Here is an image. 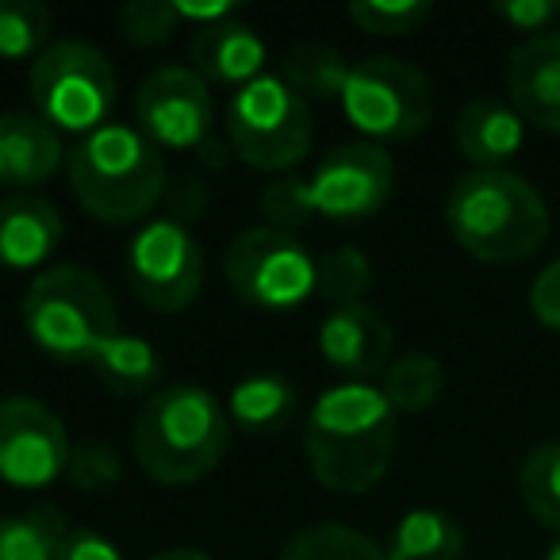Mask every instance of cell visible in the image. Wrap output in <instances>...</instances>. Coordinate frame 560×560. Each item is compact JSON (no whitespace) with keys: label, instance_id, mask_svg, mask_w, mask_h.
Masks as SVG:
<instances>
[{"label":"cell","instance_id":"1","mask_svg":"<svg viewBox=\"0 0 560 560\" xmlns=\"http://www.w3.org/2000/svg\"><path fill=\"white\" fill-rule=\"evenodd\" d=\"M399 450V415L381 384L342 381L319 392L304 422L315 480L338 495H365L388 476Z\"/></svg>","mask_w":560,"mask_h":560},{"label":"cell","instance_id":"2","mask_svg":"<svg viewBox=\"0 0 560 560\" xmlns=\"http://www.w3.org/2000/svg\"><path fill=\"white\" fill-rule=\"evenodd\" d=\"M231 415L200 384L150 392L131 430V453L154 483L185 488L211 476L231 445Z\"/></svg>","mask_w":560,"mask_h":560},{"label":"cell","instance_id":"3","mask_svg":"<svg viewBox=\"0 0 560 560\" xmlns=\"http://www.w3.org/2000/svg\"><path fill=\"white\" fill-rule=\"evenodd\" d=\"M453 242L476 261L514 265L534 257L549 238V208L526 177L511 170H468L445 200Z\"/></svg>","mask_w":560,"mask_h":560},{"label":"cell","instance_id":"4","mask_svg":"<svg viewBox=\"0 0 560 560\" xmlns=\"http://www.w3.org/2000/svg\"><path fill=\"white\" fill-rule=\"evenodd\" d=\"M66 173L81 208L108 226L147 219L170 185L162 150L135 124H119V119L78 139V147L66 158Z\"/></svg>","mask_w":560,"mask_h":560},{"label":"cell","instance_id":"5","mask_svg":"<svg viewBox=\"0 0 560 560\" xmlns=\"http://www.w3.org/2000/svg\"><path fill=\"white\" fill-rule=\"evenodd\" d=\"M24 330L47 358L93 365L119 338V307L108 284L85 265H50L27 284Z\"/></svg>","mask_w":560,"mask_h":560},{"label":"cell","instance_id":"6","mask_svg":"<svg viewBox=\"0 0 560 560\" xmlns=\"http://www.w3.org/2000/svg\"><path fill=\"white\" fill-rule=\"evenodd\" d=\"M35 116L58 135H93L112 124L119 101L116 66L101 47L85 39H58L32 62L27 73Z\"/></svg>","mask_w":560,"mask_h":560},{"label":"cell","instance_id":"7","mask_svg":"<svg viewBox=\"0 0 560 560\" xmlns=\"http://www.w3.org/2000/svg\"><path fill=\"white\" fill-rule=\"evenodd\" d=\"M223 135L234 158H242L249 170L284 177L312 154V104L292 93L280 73H261L231 96Z\"/></svg>","mask_w":560,"mask_h":560},{"label":"cell","instance_id":"8","mask_svg":"<svg viewBox=\"0 0 560 560\" xmlns=\"http://www.w3.org/2000/svg\"><path fill=\"white\" fill-rule=\"evenodd\" d=\"M135 127L158 150H188L208 170H223L234 154L219 135L211 85L192 66H158L135 89Z\"/></svg>","mask_w":560,"mask_h":560},{"label":"cell","instance_id":"9","mask_svg":"<svg viewBox=\"0 0 560 560\" xmlns=\"http://www.w3.org/2000/svg\"><path fill=\"white\" fill-rule=\"evenodd\" d=\"M342 112L365 135V142H407L434 119V85L419 66L373 55L350 70Z\"/></svg>","mask_w":560,"mask_h":560},{"label":"cell","instance_id":"10","mask_svg":"<svg viewBox=\"0 0 560 560\" xmlns=\"http://www.w3.org/2000/svg\"><path fill=\"white\" fill-rule=\"evenodd\" d=\"M223 277L242 304L257 312H296L315 296V257L296 234L249 226L223 254Z\"/></svg>","mask_w":560,"mask_h":560},{"label":"cell","instance_id":"11","mask_svg":"<svg viewBox=\"0 0 560 560\" xmlns=\"http://www.w3.org/2000/svg\"><path fill=\"white\" fill-rule=\"evenodd\" d=\"M131 292L150 312H185L203 289V249L192 226L162 215L139 226L124 257Z\"/></svg>","mask_w":560,"mask_h":560},{"label":"cell","instance_id":"12","mask_svg":"<svg viewBox=\"0 0 560 560\" xmlns=\"http://www.w3.org/2000/svg\"><path fill=\"white\" fill-rule=\"evenodd\" d=\"M70 430L43 399H0V480L9 488H50L70 468Z\"/></svg>","mask_w":560,"mask_h":560},{"label":"cell","instance_id":"13","mask_svg":"<svg viewBox=\"0 0 560 560\" xmlns=\"http://www.w3.org/2000/svg\"><path fill=\"white\" fill-rule=\"evenodd\" d=\"M315 215L330 223H361L384 211L396 192V162L376 142H346L323 154L307 177Z\"/></svg>","mask_w":560,"mask_h":560},{"label":"cell","instance_id":"14","mask_svg":"<svg viewBox=\"0 0 560 560\" xmlns=\"http://www.w3.org/2000/svg\"><path fill=\"white\" fill-rule=\"evenodd\" d=\"M396 335L388 319L369 304L330 307L319 323V353L335 373L358 384H376L392 365Z\"/></svg>","mask_w":560,"mask_h":560},{"label":"cell","instance_id":"15","mask_svg":"<svg viewBox=\"0 0 560 560\" xmlns=\"http://www.w3.org/2000/svg\"><path fill=\"white\" fill-rule=\"evenodd\" d=\"M506 101L537 131L560 135V32L522 39L511 50Z\"/></svg>","mask_w":560,"mask_h":560},{"label":"cell","instance_id":"16","mask_svg":"<svg viewBox=\"0 0 560 560\" xmlns=\"http://www.w3.org/2000/svg\"><path fill=\"white\" fill-rule=\"evenodd\" d=\"M70 150L62 135L43 124L35 112H4L0 116V185L9 192H32L47 185L66 165Z\"/></svg>","mask_w":560,"mask_h":560},{"label":"cell","instance_id":"17","mask_svg":"<svg viewBox=\"0 0 560 560\" xmlns=\"http://www.w3.org/2000/svg\"><path fill=\"white\" fill-rule=\"evenodd\" d=\"M66 219L47 196L9 192L0 196V269H39L62 246Z\"/></svg>","mask_w":560,"mask_h":560},{"label":"cell","instance_id":"18","mask_svg":"<svg viewBox=\"0 0 560 560\" xmlns=\"http://www.w3.org/2000/svg\"><path fill=\"white\" fill-rule=\"evenodd\" d=\"M265 39L238 16L219 20L211 27H196L188 43V66L200 73L208 85H249L265 73Z\"/></svg>","mask_w":560,"mask_h":560},{"label":"cell","instance_id":"19","mask_svg":"<svg viewBox=\"0 0 560 560\" xmlns=\"http://www.w3.org/2000/svg\"><path fill=\"white\" fill-rule=\"evenodd\" d=\"M453 142L472 170H506L511 158L526 147V119L514 112L511 101L499 96H476L460 108L453 124Z\"/></svg>","mask_w":560,"mask_h":560},{"label":"cell","instance_id":"20","mask_svg":"<svg viewBox=\"0 0 560 560\" xmlns=\"http://www.w3.org/2000/svg\"><path fill=\"white\" fill-rule=\"evenodd\" d=\"M231 427L249 438H272L296 415V388L280 373H249L226 396Z\"/></svg>","mask_w":560,"mask_h":560},{"label":"cell","instance_id":"21","mask_svg":"<svg viewBox=\"0 0 560 560\" xmlns=\"http://www.w3.org/2000/svg\"><path fill=\"white\" fill-rule=\"evenodd\" d=\"M388 560H465V529L438 506H415L388 537Z\"/></svg>","mask_w":560,"mask_h":560},{"label":"cell","instance_id":"22","mask_svg":"<svg viewBox=\"0 0 560 560\" xmlns=\"http://www.w3.org/2000/svg\"><path fill=\"white\" fill-rule=\"evenodd\" d=\"M353 66L346 55L327 43H296L280 62V78L292 93H300L307 104L312 101H342L346 81Z\"/></svg>","mask_w":560,"mask_h":560},{"label":"cell","instance_id":"23","mask_svg":"<svg viewBox=\"0 0 560 560\" xmlns=\"http://www.w3.org/2000/svg\"><path fill=\"white\" fill-rule=\"evenodd\" d=\"M70 534L66 511L39 503L24 514H0V560H55Z\"/></svg>","mask_w":560,"mask_h":560},{"label":"cell","instance_id":"24","mask_svg":"<svg viewBox=\"0 0 560 560\" xmlns=\"http://www.w3.org/2000/svg\"><path fill=\"white\" fill-rule=\"evenodd\" d=\"M93 373L112 396H147L162 381V358L150 342L135 335H119L104 346V353L93 361Z\"/></svg>","mask_w":560,"mask_h":560},{"label":"cell","instance_id":"25","mask_svg":"<svg viewBox=\"0 0 560 560\" xmlns=\"http://www.w3.org/2000/svg\"><path fill=\"white\" fill-rule=\"evenodd\" d=\"M381 392L396 407V415L430 411L445 392V365L434 353H404L381 376Z\"/></svg>","mask_w":560,"mask_h":560},{"label":"cell","instance_id":"26","mask_svg":"<svg viewBox=\"0 0 560 560\" xmlns=\"http://www.w3.org/2000/svg\"><path fill=\"white\" fill-rule=\"evenodd\" d=\"M373 284H376L373 261L358 246H338L315 261V296L330 307L365 304Z\"/></svg>","mask_w":560,"mask_h":560},{"label":"cell","instance_id":"27","mask_svg":"<svg viewBox=\"0 0 560 560\" xmlns=\"http://www.w3.org/2000/svg\"><path fill=\"white\" fill-rule=\"evenodd\" d=\"M280 560H388V552L361 529L342 526V522H319V526L300 529L284 545Z\"/></svg>","mask_w":560,"mask_h":560},{"label":"cell","instance_id":"28","mask_svg":"<svg viewBox=\"0 0 560 560\" xmlns=\"http://www.w3.org/2000/svg\"><path fill=\"white\" fill-rule=\"evenodd\" d=\"M518 495L526 511L560 537V442H545L526 453L518 468Z\"/></svg>","mask_w":560,"mask_h":560},{"label":"cell","instance_id":"29","mask_svg":"<svg viewBox=\"0 0 560 560\" xmlns=\"http://www.w3.org/2000/svg\"><path fill=\"white\" fill-rule=\"evenodd\" d=\"M50 9L43 0H0V58L24 62L50 47Z\"/></svg>","mask_w":560,"mask_h":560},{"label":"cell","instance_id":"30","mask_svg":"<svg viewBox=\"0 0 560 560\" xmlns=\"http://www.w3.org/2000/svg\"><path fill=\"white\" fill-rule=\"evenodd\" d=\"M257 208H261L269 231H284V234H296L300 226H307L315 215L312 188H307L304 177H292V173L272 177L269 185L261 188V196H257Z\"/></svg>","mask_w":560,"mask_h":560},{"label":"cell","instance_id":"31","mask_svg":"<svg viewBox=\"0 0 560 560\" xmlns=\"http://www.w3.org/2000/svg\"><path fill=\"white\" fill-rule=\"evenodd\" d=\"M430 12H434L430 0H353L350 4L353 24L369 35H381V39L419 32L430 20Z\"/></svg>","mask_w":560,"mask_h":560},{"label":"cell","instance_id":"32","mask_svg":"<svg viewBox=\"0 0 560 560\" xmlns=\"http://www.w3.org/2000/svg\"><path fill=\"white\" fill-rule=\"evenodd\" d=\"M66 476L85 495H104L124 480V457L116 445L101 442V438H85V442H73Z\"/></svg>","mask_w":560,"mask_h":560},{"label":"cell","instance_id":"33","mask_svg":"<svg viewBox=\"0 0 560 560\" xmlns=\"http://www.w3.org/2000/svg\"><path fill=\"white\" fill-rule=\"evenodd\" d=\"M180 16L173 0H131L119 9V35L131 47H165L180 32Z\"/></svg>","mask_w":560,"mask_h":560},{"label":"cell","instance_id":"34","mask_svg":"<svg viewBox=\"0 0 560 560\" xmlns=\"http://www.w3.org/2000/svg\"><path fill=\"white\" fill-rule=\"evenodd\" d=\"M495 16L526 39H537L545 32H557L560 0H495Z\"/></svg>","mask_w":560,"mask_h":560},{"label":"cell","instance_id":"35","mask_svg":"<svg viewBox=\"0 0 560 560\" xmlns=\"http://www.w3.org/2000/svg\"><path fill=\"white\" fill-rule=\"evenodd\" d=\"M162 203H165V211H170V219L192 226L196 219L208 211L211 192H208V185H203V177H196V173H180V177H170Z\"/></svg>","mask_w":560,"mask_h":560},{"label":"cell","instance_id":"36","mask_svg":"<svg viewBox=\"0 0 560 560\" xmlns=\"http://www.w3.org/2000/svg\"><path fill=\"white\" fill-rule=\"evenodd\" d=\"M529 312L541 327L560 330V257L545 265L529 284Z\"/></svg>","mask_w":560,"mask_h":560},{"label":"cell","instance_id":"37","mask_svg":"<svg viewBox=\"0 0 560 560\" xmlns=\"http://www.w3.org/2000/svg\"><path fill=\"white\" fill-rule=\"evenodd\" d=\"M55 560H124V549L108 534H101V529L70 526L66 541L58 545Z\"/></svg>","mask_w":560,"mask_h":560},{"label":"cell","instance_id":"38","mask_svg":"<svg viewBox=\"0 0 560 560\" xmlns=\"http://www.w3.org/2000/svg\"><path fill=\"white\" fill-rule=\"evenodd\" d=\"M150 560H211L203 549H192V545H177V549H162L154 552Z\"/></svg>","mask_w":560,"mask_h":560},{"label":"cell","instance_id":"39","mask_svg":"<svg viewBox=\"0 0 560 560\" xmlns=\"http://www.w3.org/2000/svg\"><path fill=\"white\" fill-rule=\"evenodd\" d=\"M545 560H560V537H557V541H552V549L545 552Z\"/></svg>","mask_w":560,"mask_h":560}]
</instances>
